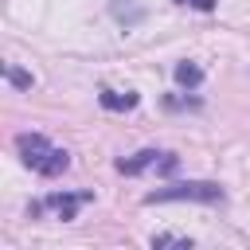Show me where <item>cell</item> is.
Returning a JSON list of instances; mask_svg holds the SVG:
<instances>
[{
    "mask_svg": "<svg viewBox=\"0 0 250 250\" xmlns=\"http://www.w3.org/2000/svg\"><path fill=\"white\" fill-rule=\"evenodd\" d=\"M16 148H20V160L39 172V176H62L70 168V152L66 148H55L43 133H20L16 137Z\"/></svg>",
    "mask_w": 250,
    "mask_h": 250,
    "instance_id": "cell-1",
    "label": "cell"
},
{
    "mask_svg": "<svg viewBox=\"0 0 250 250\" xmlns=\"http://www.w3.org/2000/svg\"><path fill=\"white\" fill-rule=\"evenodd\" d=\"M145 203H223V188L211 180H180V184L152 188Z\"/></svg>",
    "mask_w": 250,
    "mask_h": 250,
    "instance_id": "cell-2",
    "label": "cell"
},
{
    "mask_svg": "<svg viewBox=\"0 0 250 250\" xmlns=\"http://www.w3.org/2000/svg\"><path fill=\"white\" fill-rule=\"evenodd\" d=\"M148 168L172 172V168H176V156H172V152H156V148H141V152L117 160V172H125V176H141V172H148Z\"/></svg>",
    "mask_w": 250,
    "mask_h": 250,
    "instance_id": "cell-3",
    "label": "cell"
},
{
    "mask_svg": "<svg viewBox=\"0 0 250 250\" xmlns=\"http://www.w3.org/2000/svg\"><path fill=\"white\" fill-rule=\"evenodd\" d=\"M82 203H90V191H78V195H66V191H51V195H47L43 203H35L31 211H35V215H39V211H55V215L66 223V219H74V215H78V207H82Z\"/></svg>",
    "mask_w": 250,
    "mask_h": 250,
    "instance_id": "cell-4",
    "label": "cell"
},
{
    "mask_svg": "<svg viewBox=\"0 0 250 250\" xmlns=\"http://www.w3.org/2000/svg\"><path fill=\"white\" fill-rule=\"evenodd\" d=\"M98 102H102V109H109V113H125V109H137L141 98H137L133 90H125V94H121V90H102Z\"/></svg>",
    "mask_w": 250,
    "mask_h": 250,
    "instance_id": "cell-5",
    "label": "cell"
},
{
    "mask_svg": "<svg viewBox=\"0 0 250 250\" xmlns=\"http://www.w3.org/2000/svg\"><path fill=\"white\" fill-rule=\"evenodd\" d=\"M176 82L191 90V86H199V82H203V70H199L195 62H180V66H176Z\"/></svg>",
    "mask_w": 250,
    "mask_h": 250,
    "instance_id": "cell-6",
    "label": "cell"
},
{
    "mask_svg": "<svg viewBox=\"0 0 250 250\" xmlns=\"http://www.w3.org/2000/svg\"><path fill=\"white\" fill-rule=\"evenodd\" d=\"M152 246H188L191 250V238H184V234H152Z\"/></svg>",
    "mask_w": 250,
    "mask_h": 250,
    "instance_id": "cell-7",
    "label": "cell"
},
{
    "mask_svg": "<svg viewBox=\"0 0 250 250\" xmlns=\"http://www.w3.org/2000/svg\"><path fill=\"white\" fill-rule=\"evenodd\" d=\"M8 82H16V86H31V74H23V70L8 66Z\"/></svg>",
    "mask_w": 250,
    "mask_h": 250,
    "instance_id": "cell-8",
    "label": "cell"
},
{
    "mask_svg": "<svg viewBox=\"0 0 250 250\" xmlns=\"http://www.w3.org/2000/svg\"><path fill=\"white\" fill-rule=\"evenodd\" d=\"M180 4H188V8H199V12H211V8H215V0H180Z\"/></svg>",
    "mask_w": 250,
    "mask_h": 250,
    "instance_id": "cell-9",
    "label": "cell"
}]
</instances>
